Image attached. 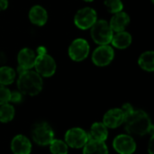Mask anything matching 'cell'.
Masks as SVG:
<instances>
[{"label":"cell","mask_w":154,"mask_h":154,"mask_svg":"<svg viewBox=\"0 0 154 154\" xmlns=\"http://www.w3.org/2000/svg\"><path fill=\"white\" fill-rule=\"evenodd\" d=\"M125 129L130 135L144 136L152 134L154 127L149 115L143 110H134L125 118Z\"/></svg>","instance_id":"6da1fadb"},{"label":"cell","mask_w":154,"mask_h":154,"mask_svg":"<svg viewBox=\"0 0 154 154\" xmlns=\"http://www.w3.org/2000/svg\"><path fill=\"white\" fill-rule=\"evenodd\" d=\"M17 88L23 95L34 97L40 94L43 88L42 77L32 70H23L19 73L17 79Z\"/></svg>","instance_id":"7a4b0ae2"},{"label":"cell","mask_w":154,"mask_h":154,"mask_svg":"<svg viewBox=\"0 0 154 154\" xmlns=\"http://www.w3.org/2000/svg\"><path fill=\"white\" fill-rule=\"evenodd\" d=\"M31 135L32 141L40 146H47L55 139L52 127L46 122H39L33 125Z\"/></svg>","instance_id":"3957f363"},{"label":"cell","mask_w":154,"mask_h":154,"mask_svg":"<svg viewBox=\"0 0 154 154\" xmlns=\"http://www.w3.org/2000/svg\"><path fill=\"white\" fill-rule=\"evenodd\" d=\"M114 32L106 20L97 21L91 27V37L98 45H108L113 38Z\"/></svg>","instance_id":"277c9868"},{"label":"cell","mask_w":154,"mask_h":154,"mask_svg":"<svg viewBox=\"0 0 154 154\" xmlns=\"http://www.w3.org/2000/svg\"><path fill=\"white\" fill-rule=\"evenodd\" d=\"M88 140V133L80 127H73L69 129L64 136V142L69 147L73 149L83 148Z\"/></svg>","instance_id":"5b68a950"},{"label":"cell","mask_w":154,"mask_h":154,"mask_svg":"<svg viewBox=\"0 0 154 154\" xmlns=\"http://www.w3.org/2000/svg\"><path fill=\"white\" fill-rule=\"evenodd\" d=\"M34 68L41 77L50 78L54 75L57 66L54 59L51 55L44 53L36 56Z\"/></svg>","instance_id":"8992f818"},{"label":"cell","mask_w":154,"mask_h":154,"mask_svg":"<svg viewBox=\"0 0 154 154\" xmlns=\"http://www.w3.org/2000/svg\"><path fill=\"white\" fill-rule=\"evenodd\" d=\"M97 21V12L91 7H84L79 9L74 17L76 26L81 30H88L91 28Z\"/></svg>","instance_id":"52a82bcc"},{"label":"cell","mask_w":154,"mask_h":154,"mask_svg":"<svg viewBox=\"0 0 154 154\" xmlns=\"http://www.w3.org/2000/svg\"><path fill=\"white\" fill-rule=\"evenodd\" d=\"M136 143L130 134H119L113 141V148L118 154H133L136 151Z\"/></svg>","instance_id":"ba28073f"},{"label":"cell","mask_w":154,"mask_h":154,"mask_svg":"<svg viewBox=\"0 0 154 154\" xmlns=\"http://www.w3.org/2000/svg\"><path fill=\"white\" fill-rule=\"evenodd\" d=\"M89 44L85 39H76L69 47V56L74 61L84 60L89 53Z\"/></svg>","instance_id":"9c48e42d"},{"label":"cell","mask_w":154,"mask_h":154,"mask_svg":"<svg viewBox=\"0 0 154 154\" xmlns=\"http://www.w3.org/2000/svg\"><path fill=\"white\" fill-rule=\"evenodd\" d=\"M115 52L109 45H99L92 54V61L96 66L105 67L111 63L114 60Z\"/></svg>","instance_id":"30bf717a"},{"label":"cell","mask_w":154,"mask_h":154,"mask_svg":"<svg viewBox=\"0 0 154 154\" xmlns=\"http://www.w3.org/2000/svg\"><path fill=\"white\" fill-rule=\"evenodd\" d=\"M125 116L121 108L109 109L103 117V124L108 129H116L124 125Z\"/></svg>","instance_id":"8fae6325"},{"label":"cell","mask_w":154,"mask_h":154,"mask_svg":"<svg viewBox=\"0 0 154 154\" xmlns=\"http://www.w3.org/2000/svg\"><path fill=\"white\" fill-rule=\"evenodd\" d=\"M35 60H36V55L32 49L30 48L22 49L17 55V60L19 64L18 73H21L23 70H29L32 68H33Z\"/></svg>","instance_id":"7c38bea8"},{"label":"cell","mask_w":154,"mask_h":154,"mask_svg":"<svg viewBox=\"0 0 154 154\" xmlns=\"http://www.w3.org/2000/svg\"><path fill=\"white\" fill-rule=\"evenodd\" d=\"M10 148L14 154H31L32 146L31 141L26 136L17 134L12 139Z\"/></svg>","instance_id":"4fadbf2b"},{"label":"cell","mask_w":154,"mask_h":154,"mask_svg":"<svg viewBox=\"0 0 154 154\" xmlns=\"http://www.w3.org/2000/svg\"><path fill=\"white\" fill-rule=\"evenodd\" d=\"M130 23V17L125 12H119L113 15L109 22V25L113 32H118L125 31V29L127 27V25Z\"/></svg>","instance_id":"5bb4252c"},{"label":"cell","mask_w":154,"mask_h":154,"mask_svg":"<svg viewBox=\"0 0 154 154\" xmlns=\"http://www.w3.org/2000/svg\"><path fill=\"white\" fill-rule=\"evenodd\" d=\"M29 19L32 23L38 26H42L47 23L48 13L42 6L34 5L29 11Z\"/></svg>","instance_id":"9a60e30c"},{"label":"cell","mask_w":154,"mask_h":154,"mask_svg":"<svg viewBox=\"0 0 154 154\" xmlns=\"http://www.w3.org/2000/svg\"><path fill=\"white\" fill-rule=\"evenodd\" d=\"M88 136L91 140L106 142L108 138V128L102 122H96L91 125Z\"/></svg>","instance_id":"2e32d148"},{"label":"cell","mask_w":154,"mask_h":154,"mask_svg":"<svg viewBox=\"0 0 154 154\" xmlns=\"http://www.w3.org/2000/svg\"><path fill=\"white\" fill-rule=\"evenodd\" d=\"M83 154H108V148L105 142L89 139L83 147Z\"/></svg>","instance_id":"e0dca14e"},{"label":"cell","mask_w":154,"mask_h":154,"mask_svg":"<svg viewBox=\"0 0 154 154\" xmlns=\"http://www.w3.org/2000/svg\"><path fill=\"white\" fill-rule=\"evenodd\" d=\"M111 42L117 49H126L132 43V35L125 31L118 32L113 35Z\"/></svg>","instance_id":"ac0fdd59"},{"label":"cell","mask_w":154,"mask_h":154,"mask_svg":"<svg viewBox=\"0 0 154 154\" xmlns=\"http://www.w3.org/2000/svg\"><path fill=\"white\" fill-rule=\"evenodd\" d=\"M139 66L148 72H152L154 70V52L152 51L143 52L138 60Z\"/></svg>","instance_id":"d6986e66"},{"label":"cell","mask_w":154,"mask_h":154,"mask_svg":"<svg viewBox=\"0 0 154 154\" xmlns=\"http://www.w3.org/2000/svg\"><path fill=\"white\" fill-rule=\"evenodd\" d=\"M16 77V72L14 69L3 66L0 68V84L4 86H8L12 84Z\"/></svg>","instance_id":"ffe728a7"},{"label":"cell","mask_w":154,"mask_h":154,"mask_svg":"<svg viewBox=\"0 0 154 154\" xmlns=\"http://www.w3.org/2000/svg\"><path fill=\"white\" fill-rule=\"evenodd\" d=\"M15 116V109L13 105L6 103L0 106V122L6 124L11 122Z\"/></svg>","instance_id":"44dd1931"},{"label":"cell","mask_w":154,"mask_h":154,"mask_svg":"<svg viewBox=\"0 0 154 154\" xmlns=\"http://www.w3.org/2000/svg\"><path fill=\"white\" fill-rule=\"evenodd\" d=\"M50 152L51 154H68L69 146L67 143L60 139H53V141L49 144Z\"/></svg>","instance_id":"7402d4cb"},{"label":"cell","mask_w":154,"mask_h":154,"mask_svg":"<svg viewBox=\"0 0 154 154\" xmlns=\"http://www.w3.org/2000/svg\"><path fill=\"white\" fill-rule=\"evenodd\" d=\"M106 9L109 13L116 14L123 10L124 5L121 0H106L104 2Z\"/></svg>","instance_id":"603a6c76"},{"label":"cell","mask_w":154,"mask_h":154,"mask_svg":"<svg viewBox=\"0 0 154 154\" xmlns=\"http://www.w3.org/2000/svg\"><path fill=\"white\" fill-rule=\"evenodd\" d=\"M11 91L5 86L0 84V106L10 102Z\"/></svg>","instance_id":"cb8c5ba5"},{"label":"cell","mask_w":154,"mask_h":154,"mask_svg":"<svg viewBox=\"0 0 154 154\" xmlns=\"http://www.w3.org/2000/svg\"><path fill=\"white\" fill-rule=\"evenodd\" d=\"M23 100V94L20 91H13L10 96V102L19 104Z\"/></svg>","instance_id":"d4e9b609"},{"label":"cell","mask_w":154,"mask_h":154,"mask_svg":"<svg viewBox=\"0 0 154 154\" xmlns=\"http://www.w3.org/2000/svg\"><path fill=\"white\" fill-rule=\"evenodd\" d=\"M121 110L123 111V113H124V115H125V118H126L127 116H129L134 111V108L133 107V106H132L131 104H129V103H125V104L122 106Z\"/></svg>","instance_id":"484cf974"},{"label":"cell","mask_w":154,"mask_h":154,"mask_svg":"<svg viewBox=\"0 0 154 154\" xmlns=\"http://www.w3.org/2000/svg\"><path fill=\"white\" fill-rule=\"evenodd\" d=\"M154 135L153 133L151 134V138H150V141H149V144H148V152L149 154H154Z\"/></svg>","instance_id":"4316f807"},{"label":"cell","mask_w":154,"mask_h":154,"mask_svg":"<svg viewBox=\"0 0 154 154\" xmlns=\"http://www.w3.org/2000/svg\"><path fill=\"white\" fill-rule=\"evenodd\" d=\"M8 6V0H0V11H4Z\"/></svg>","instance_id":"83f0119b"},{"label":"cell","mask_w":154,"mask_h":154,"mask_svg":"<svg viewBox=\"0 0 154 154\" xmlns=\"http://www.w3.org/2000/svg\"><path fill=\"white\" fill-rule=\"evenodd\" d=\"M37 53H38V55H42V54L47 53V52H46V48L43 47V46H40V47L37 49Z\"/></svg>","instance_id":"f1b7e54d"},{"label":"cell","mask_w":154,"mask_h":154,"mask_svg":"<svg viewBox=\"0 0 154 154\" xmlns=\"http://www.w3.org/2000/svg\"><path fill=\"white\" fill-rule=\"evenodd\" d=\"M84 1H86V2H92L93 0H84Z\"/></svg>","instance_id":"f546056e"}]
</instances>
